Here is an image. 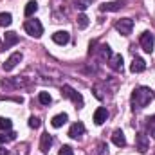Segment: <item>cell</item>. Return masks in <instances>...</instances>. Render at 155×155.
Returning <instances> with one entry per match:
<instances>
[{
    "label": "cell",
    "mask_w": 155,
    "mask_h": 155,
    "mask_svg": "<svg viewBox=\"0 0 155 155\" xmlns=\"http://www.w3.org/2000/svg\"><path fill=\"white\" fill-rule=\"evenodd\" d=\"M153 99V90L150 87H137L132 92V108L141 110Z\"/></svg>",
    "instance_id": "1"
},
{
    "label": "cell",
    "mask_w": 155,
    "mask_h": 155,
    "mask_svg": "<svg viewBox=\"0 0 155 155\" xmlns=\"http://www.w3.org/2000/svg\"><path fill=\"white\" fill-rule=\"evenodd\" d=\"M61 96H63V97H67V99H71V101H74V105H76L78 108H81V107H83V97H81V94L76 92L72 87L63 85V87H61Z\"/></svg>",
    "instance_id": "2"
},
{
    "label": "cell",
    "mask_w": 155,
    "mask_h": 155,
    "mask_svg": "<svg viewBox=\"0 0 155 155\" xmlns=\"http://www.w3.org/2000/svg\"><path fill=\"white\" fill-rule=\"evenodd\" d=\"M24 29H25L27 35H31V36H35V38H40V36L43 35V25H41L40 20H27V22L24 24Z\"/></svg>",
    "instance_id": "3"
},
{
    "label": "cell",
    "mask_w": 155,
    "mask_h": 155,
    "mask_svg": "<svg viewBox=\"0 0 155 155\" xmlns=\"http://www.w3.org/2000/svg\"><path fill=\"white\" fill-rule=\"evenodd\" d=\"M139 43H141V47H143V51H144V52L152 54V51H153V45H155L153 35H152L150 31H144V33L141 35V38H139Z\"/></svg>",
    "instance_id": "4"
},
{
    "label": "cell",
    "mask_w": 155,
    "mask_h": 155,
    "mask_svg": "<svg viewBox=\"0 0 155 155\" xmlns=\"http://www.w3.org/2000/svg\"><path fill=\"white\" fill-rule=\"evenodd\" d=\"M116 29L123 35V36H128V35L132 33V29H134V20H130V18H121V20H117Z\"/></svg>",
    "instance_id": "5"
},
{
    "label": "cell",
    "mask_w": 155,
    "mask_h": 155,
    "mask_svg": "<svg viewBox=\"0 0 155 155\" xmlns=\"http://www.w3.org/2000/svg\"><path fill=\"white\" fill-rule=\"evenodd\" d=\"M20 61H22V52H13V54L7 58V61L4 63V71H5V72L13 71V69H15Z\"/></svg>",
    "instance_id": "6"
},
{
    "label": "cell",
    "mask_w": 155,
    "mask_h": 155,
    "mask_svg": "<svg viewBox=\"0 0 155 155\" xmlns=\"http://www.w3.org/2000/svg\"><path fill=\"white\" fill-rule=\"evenodd\" d=\"M126 5V0H114V2H105L103 5H99L101 11H119Z\"/></svg>",
    "instance_id": "7"
},
{
    "label": "cell",
    "mask_w": 155,
    "mask_h": 155,
    "mask_svg": "<svg viewBox=\"0 0 155 155\" xmlns=\"http://www.w3.org/2000/svg\"><path fill=\"white\" fill-rule=\"evenodd\" d=\"M135 146H137V150H139L141 153H146V152H148V146H150L148 137H146L144 134H137V137H135Z\"/></svg>",
    "instance_id": "8"
},
{
    "label": "cell",
    "mask_w": 155,
    "mask_h": 155,
    "mask_svg": "<svg viewBox=\"0 0 155 155\" xmlns=\"http://www.w3.org/2000/svg\"><path fill=\"white\" fill-rule=\"evenodd\" d=\"M69 135L72 137V139H81L83 135H85V124L83 123H74L72 126H71V130H69Z\"/></svg>",
    "instance_id": "9"
},
{
    "label": "cell",
    "mask_w": 155,
    "mask_h": 155,
    "mask_svg": "<svg viewBox=\"0 0 155 155\" xmlns=\"http://www.w3.org/2000/svg\"><path fill=\"white\" fill-rule=\"evenodd\" d=\"M69 40H71V35H69L67 31H56V33L52 35V41L58 43V45H67Z\"/></svg>",
    "instance_id": "10"
},
{
    "label": "cell",
    "mask_w": 155,
    "mask_h": 155,
    "mask_svg": "<svg viewBox=\"0 0 155 155\" xmlns=\"http://www.w3.org/2000/svg\"><path fill=\"white\" fill-rule=\"evenodd\" d=\"M144 69H146V61H144L143 58L135 56V58H134V61H132V65H130V71H132L134 74H139V72H143Z\"/></svg>",
    "instance_id": "11"
},
{
    "label": "cell",
    "mask_w": 155,
    "mask_h": 155,
    "mask_svg": "<svg viewBox=\"0 0 155 155\" xmlns=\"http://www.w3.org/2000/svg\"><path fill=\"white\" fill-rule=\"evenodd\" d=\"M107 119H108V110H107L105 107H99V108L94 112V123H96V124H103Z\"/></svg>",
    "instance_id": "12"
},
{
    "label": "cell",
    "mask_w": 155,
    "mask_h": 155,
    "mask_svg": "<svg viewBox=\"0 0 155 155\" xmlns=\"http://www.w3.org/2000/svg\"><path fill=\"white\" fill-rule=\"evenodd\" d=\"M18 35L16 33H13V31H9V33H5V38H4V49H9V47H13V45H16L18 43Z\"/></svg>",
    "instance_id": "13"
},
{
    "label": "cell",
    "mask_w": 155,
    "mask_h": 155,
    "mask_svg": "<svg viewBox=\"0 0 155 155\" xmlns=\"http://www.w3.org/2000/svg\"><path fill=\"white\" fill-rule=\"evenodd\" d=\"M52 146V137H51V134H43L41 135V143H40V150L43 152V153H49V148Z\"/></svg>",
    "instance_id": "14"
},
{
    "label": "cell",
    "mask_w": 155,
    "mask_h": 155,
    "mask_svg": "<svg viewBox=\"0 0 155 155\" xmlns=\"http://www.w3.org/2000/svg\"><path fill=\"white\" fill-rule=\"evenodd\" d=\"M108 65L114 71H123V56L121 54H112V58L108 60Z\"/></svg>",
    "instance_id": "15"
},
{
    "label": "cell",
    "mask_w": 155,
    "mask_h": 155,
    "mask_svg": "<svg viewBox=\"0 0 155 155\" xmlns=\"http://www.w3.org/2000/svg\"><path fill=\"white\" fill-rule=\"evenodd\" d=\"M97 56H99L101 61H108V60L112 58V51H110V47H108V45H99V49H97Z\"/></svg>",
    "instance_id": "16"
},
{
    "label": "cell",
    "mask_w": 155,
    "mask_h": 155,
    "mask_svg": "<svg viewBox=\"0 0 155 155\" xmlns=\"http://www.w3.org/2000/svg\"><path fill=\"white\" fill-rule=\"evenodd\" d=\"M112 141H114V144L119 146V148L126 146V139H124V134H123L121 130H114V134H112Z\"/></svg>",
    "instance_id": "17"
},
{
    "label": "cell",
    "mask_w": 155,
    "mask_h": 155,
    "mask_svg": "<svg viewBox=\"0 0 155 155\" xmlns=\"http://www.w3.org/2000/svg\"><path fill=\"white\" fill-rule=\"evenodd\" d=\"M67 121H69V116H67V114H58V116L52 117L51 124H52L54 128H60V126H63V124H65Z\"/></svg>",
    "instance_id": "18"
},
{
    "label": "cell",
    "mask_w": 155,
    "mask_h": 155,
    "mask_svg": "<svg viewBox=\"0 0 155 155\" xmlns=\"http://www.w3.org/2000/svg\"><path fill=\"white\" fill-rule=\"evenodd\" d=\"M36 11H38V4H36L35 0L27 2V5H25V11H24V13H25V16L29 18V16H33V15H35Z\"/></svg>",
    "instance_id": "19"
},
{
    "label": "cell",
    "mask_w": 155,
    "mask_h": 155,
    "mask_svg": "<svg viewBox=\"0 0 155 155\" xmlns=\"http://www.w3.org/2000/svg\"><path fill=\"white\" fill-rule=\"evenodd\" d=\"M16 139V134L15 132H0V144H4V143H9V141H15Z\"/></svg>",
    "instance_id": "20"
},
{
    "label": "cell",
    "mask_w": 155,
    "mask_h": 155,
    "mask_svg": "<svg viewBox=\"0 0 155 155\" xmlns=\"http://www.w3.org/2000/svg\"><path fill=\"white\" fill-rule=\"evenodd\" d=\"M13 128V121L7 119V117H0V130L2 132H9Z\"/></svg>",
    "instance_id": "21"
},
{
    "label": "cell",
    "mask_w": 155,
    "mask_h": 155,
    "mask_svg": "<svg viewBox=\"0 0 155 155\" xmlns=\"http://www.w3.org/2000/svg\"><path fill=\"white\" fill-rule=\"evenodd\" d=\"M11 22H13V16H11V13H0V25H2V27H7V25H11Z\"/></svg>",
    "instance_id": "22"
},
{
    "label": "cell",
    "mask_w": 155,
    "mask_h": 155,
    "mask_svg": "<svg viewBox=\"0 0 155 155\" xmlns=\"http://www.w3.org/2000/svg\"><path fill=\"white\" fill-rule=\"evenodd\" d=\"M38 101L41 103V105H51L52 97H51V94H49V92H40V94H38Z\"/></svg>",
    "instance_id": "23"
},
{
    "label": "cell",
    "mask_w": 155,
    "mask_h": 155,
    "mask_svg": "<svg viewBox=\"0 0 155 155\" xmlns=\"http://www.w3.org/2000/svg\"><path fill=\"white\" fill-rule=\"evenodd\" d=\"M78 27H79V29L88 27V16H87V15H79V16H78Z\"/></svg>",
    "instance_id": "24"
},
{
    "label": "cell",
    "mask_w": 155,
    "mask_h": 155,
    "mask_svg": "<svg viewBox=\"0 0 155 155\" xmlns=\"http://www.w3.org/2000/svg\"><path fill=\"white\" fill-rule=\"evenodd\" d=\"M90 2H92V0H74V4H76V7L79 11H85V9L90 5Z\"/></svg>",
    "instance_id": "25"
},
{
    "label": "cell",
    "mask_w": 155,
    "mask_h": 155,
    "mask_svg": "<svg viewBox=\"0 0 155 155\" xmlns=\"http://www.w3.org/2000/svg\"><path fill=\"white\" fill-rule=\"evenodd\" d=\"M40 124H41V121H40L38 117H29V126H31V128H35V130H36V128H40Z\"/></svg>",
    "instance_id": "26"
},
{
    "label": "cell",
    "mask_w": 155,
    "mask_h": 155,
    "mask_svg": "<svg viewBox=\"0 0 155 155\" xmlns=\"http://www.w3.org/2000/svg\"><path fill=\"white\" fill-rule=\"evenodd\" d=\"M58 155H74V152H72V148L71 146H63L61 150H60V153Z\"/></svg>",
    "instance_id": "27"
},
{
    "label": "cell",
    "mask_w": 155,
    "mask_h": 155,
    "mask_svg": "<svg viewBox=\"0 0 155 155\" xmlns=\"http://www.w3.org/2000/svg\"><path fill=\"white\" fill-rule=\"evenodd\" d=\"M105 152H108V146H107L105 143H101V144H99V155H105Z\"/></svg>",
    "instance_id": "28"
},
{
    "label": "cell",
    "mask_w": 155,
    "mask_h": 155,
    "mask_svg": "<svg viewBox=\"0 0 155 155\" xmlns=\"http://www.w3.org/2000/svg\"><path fill=\"white\" fill-rule=\"evenodd\" d=\"M0 155H9V152H7L5 148H2V150H0Z\"/></svg>",
    "instance_id": "29"
}]
</instances>
